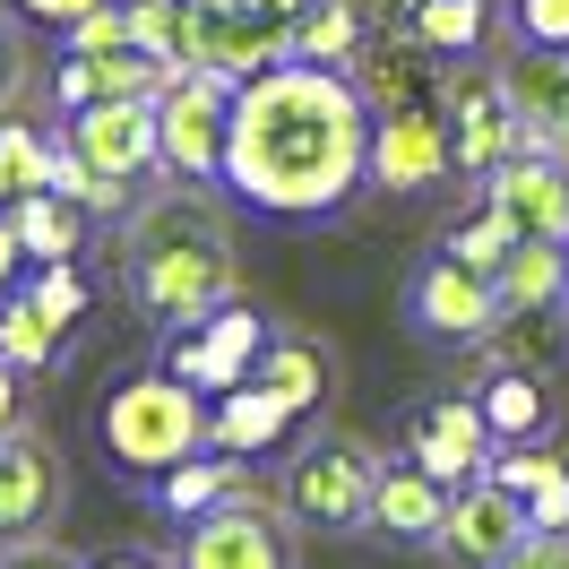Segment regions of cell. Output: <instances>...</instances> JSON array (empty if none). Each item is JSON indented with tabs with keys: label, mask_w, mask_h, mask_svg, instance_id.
<instances>
[{
	"label": "cell",
	"mask_w": 569,
	"mask_h": 569,
	"mask_svg": "<svg viewBox=\"0 0 569 569\" xmlns=\"http://www.w3.org/2000/svg\"><path fill=\"white\" fill-rule=\"evenodd\" d=\"M371 181V104L355 70L277 61L233 87L224 130V190L259 216H328Z\"/></svg>",
	"instance_id": "1"
},
{
	"label": "cell",
	"mask_w": 569,
	"mask_h": 569,
	"mask_svg": "<svg viewBox=\"0 0 569 569\" xmlns=\"http://www.w3.org/2000/svg\"><path fill=\"white\" fill-rule=\"evenodd\" d=\"M112 268H121L130 302L164 337L216 320L224 302H242L233 224H224L208 181H156V190H139V208H130L121 242H112Z\"/></svg>",
	"instance_id": "2"
},
{
	"label": "cell",
	"mask_w": 569,
	"mask_h": 569,
	"mask_svg": "<svg viewBox=\"0 0 569 569\" xmlns=\"http://www.w3.org/2000/svg\"><path fill=\"white\" fill-rule=\"evenodd\" d=\"M104 449H112V466H130V475H164V466L199 458V449H208V397L181 389L173 371H130V380H112Z\"/></svg>",
	"instance_id": "3"
},
{
	"label": "cell",
	"mask_w": 569,
	"mask_h": 569,
	"mask_svg": "<svg viewBox=\"0 0 569 569\" xmlns=\"http://www.w3.org/2000/svg\"><path fill=\"white\" fill-rule=\"evenodd\" d=\"M371 483H380V458L328 431V440H302L284 458L277 500H284V518H302V527L355 535V527H371Z\"/></svg>",
	"instance_id": "4"
},
{
	"label": "cell",
	"mask_w": 569,
	"mask_h": 569,
	"mask_svg": "<svg viewBox=\"0 0 569 569\" xmlns=\"http://www.w3.org/2000/svg\"><path fill=\"white\" fill-rule=\"evenodd\" d=\"M164 130V181H224V130H233V78L224 70H181L156 96Z\"/></svg>",
	"instance_id": "5"
},
{
	"label": "cell",
	"mask_w": 569,
	"mask_h": 569,
	"mask_svg": "<svg viewBox=\"0 0 569 569\" xmlns=\"http://www.w3.org/2000/svg\"><path fill=\"white\" fill-rule=\"evenodd\" d=\"M173 569H302V561H293L284 509H268V492H250V500H224L208 518H190Z\"/></svg>",
	"instance_id": "6"
},
{
	"label": "cell",
	"mask_w": 569,
	"mask_h": 569,
	"mask_svg": "<svg viewBox=\"0 0 569 569\" xmlns=\"http://www.w3.org/2000/svg\"><path fill=\"white\" fill-rule=\"evenodd\" d=\"M527 535H535L527 500H518L492 466H483L475 483H458V492H449V518H440V535H431V543H440V561H449V569H500L518 543H527Z\"/></svg>",
	"instance_id": "7"
},
{
	"label": "cell",
	"mask_w": 569,
	"mask_h": 569,
	"mask_svg": "<svg viewBox=\"0 0 569 569\" xmlns=\"http://www.w3.org/2000/svg\"><path fill=\"white\" fill-rule=\"evenodd\" d=\"M61 147L70 156H87L96 173L112 181H156L164 173V130H156V96H112V104H87L61 121Z\"/></svg>",
	"instance_id": "8"
},
{
	"label": "cell",
	"mask_w": 569,
	"mask_h": 569,
	"mask_svg": "<svg viewBox=\"0 0 569 569\" xmlns=\"http://www.w3.org/2000/svg\"><path fill=\"white\" fill-rule=\"evenodd\" d=\"M259 355H268V328H259L250 302H224L216 320L173 328V337H164V371H173L181 389H199V397L242 389L250 371H259Z\"/></svg>",
	"instance_id": "9"
},
{
	"label": "cell",
	"mask_w": 569,
	"mask_h": 569,
	"mask_svg": "<svg viewBox=\"0 0 569 569\" xmlns=\"http://www.w3.org/2000/svg\"><path fill=\"white\" fill-rule=\"evenodd\" d=\"M61 449L43 440L36 423L0 431V543L18 552V543H43V527L61 518Z\"/></svg>",
	"instance_id": "10"
},
{
	"label": "cell",
	"mask_w": 569,
	"mask_h": 569,
	"mask_svg": "<svg viewBox=\"0 0 569 569\" xmlns=\"http://www.w3.org/2000/svg\"><path fill=\"white\" fill-rule=\"evenodd\" d=\"M449 156H458V173H475V181H492L509 156H527V130H518V104H509L500 70L449 78Z\"/></svg>",
	"instance_id": "11"
},
{
	"label": "cell",
	"mask_w": 569,
	"mask_h": 569,
	"mask_svg": "<svg viewBox=\"0 0 569 569\" xmlns=\"http://www.w3.org/2000/svg\"><path fill=\"white\" fill-rule=\"evenodd\" d=\"M458 173V156H449V121L431 104H406V112H380L371 121V181L397 190V199H423L440 181Z\"/></svg>",
	"instance_id": "12"
},
{
	"label": "cell",
	"mask_w": 569,
	"mask_h": 569,
	"mask_svg": "<svg viewBox=\"0 0 569 569\" xmlns=\"http://www.w3.org/2000/svg\"><path fill=\"white\" fill-rule=\"evenodd\" d=\"M483 208L518 233V242H569V164L561 156H509L483 181Z\"/></svg>",
	"instance_id": "13"
},
{
	"label": "cell",
	"mask_w": 569,
	"mask_h": 569,
	"mask_svg": "<svg viewBox=\"0 0 569 569\" xmlns=\"http://www.w3.org/2000/svg\"><path fill=\"white\" fill-rule=\"evenodd\" d=\"M500 87H509V104H518V130H527V156H561L569 164V52H500L492 61Z\"/></svg>",
	"instance_id": "14"
},
{
	"label": "cell",
	"mask_w": 569,
	"mask_h": 569,
	"mask_svg": "<svg viewBox=\"0 0 569 569\" xmlns=\"http://www.w3.org/2000/svg\"><path fill=\"white\" fill-rule=\"evenodd\" d=\"M406 458L423 466L431 483H449V492L475 483V475L492 466V423H483V406H475V397H440L423 423L406 431Z\"/></svg>",
	"instance_id": "15"
},
{
	"label": "cell",
	"mask_w": 569,
	"mask_h": 569,
	"mask_svg": "<svg viewBox=\"0 0 569 569\" xmlns=\"http://www.w3.org/2000/svg\"><path fill=\"white\" fill-rule=\"evenodd\" d=\"M500 311H509V302H500V284H492V277H475V268H458L449 250H440V259H431L423 277H415V320H423L431 337L483 346Z\"/></svg>",
	"instance_id": "16"
},
{
	"label": "cell",
	"mask_w": 569,
	"mask_h": 569,
	"mask_svg": "<svg viewBox=\"0 0 569 569\" xmlns=\"http://www.w3.org/2000/svg\"><path fill=\"white\" fill-rule=\"evenodd\" d=\"M173 70L156 61V52H61V78H52V96L61 112H87V104H112V96H164Z\"/></svg>",
	"instance_id": "17"
},
{
	"label": "cell",
	"mask_w": 569,
	"mask_h": 569,
	"mask_svg": "<svg viewBox=\"0 0 569 569\" xmlns=\"http://www.w3.org/2000/svg\"><path fill=\"white\" fill-rule=\"evenodd\" d=\"M199 9H208V70H224L233 87L277 70V61H293V36L268 27L259 9H242V0H199Z\"/></svg>",
	"instance_id": "18"
},
{
	"label": "cell",
	"mask_w": 569,
	"mask_h": 569,
	"mask_svg": "<svg viewBox=\"0 0 569 569\" xmlns=\"http://www.w3.org/2000/svg\"><path fill=\"white\" fill-rule=\"evenodd\" d=\"M449 518V483H431L415 458H380V483H371V527L406 535V543H431Z\"/></svg>",
	"instance_id": "19"
},
{
	"label": "cell",
	"mask_w": 569,
	"mask_h": 569,
	"mask_svg": "<svg viewBox=\"0 0 569 569\" xmlns=\"http://www.w3.org/2000/svg\"><path fill=\"white\" fill-rule=\"evenodd\" d=\"M259 483H250V458H224V449H199V458H181L156 475V509H173L181 527L190 518H208V509H224V500H250Z\"/></svg>",
	"instance_id": "20"
},
{
	"label": "cell",
	"mask_w": 569,
	"mask_h": 569,
	"mask_svg": "<svg viewBox=\"0 0 569 569\" xmlns=\"http://www.w3.org/2000/svg\"><path fill=\"white\" fill-rule=\"evenodd\" d=\"M130 9V36L139 52H156L164 70H208V9L199 0H121Z\"/></svg>",
	"instance_id": "21"
},
{
	"label": "cell",
	"mask_w": 569,
	"mask_h": 569,
	"mask_svg": "<svg viewBox=\"0 0 569 569\" xmlns=\"http://www.w3.org/2000/svg\"><path fill=\"white\" fill-rule=\"evenodd\" d=\"M483 423H492V449H543V431H552V397L535 371H483Z\"/></svg>",
	"instance_id": "22"
},
{
	"label": "cell",
	"mask_w": 569,
	"mask_h": 569,
	"mask_svg": "<svg viewBox=\"0 0 569 569\" xmlns=\"http://www.w3.org/2000/svg\"><path fill=\"white\" fill-rule=\"evenodd\" d=\"M284 423H293V415H284V406L259 389V380L208 397V449H224V458H259V449H277Z\"/></svg>",
	"instance_id": "23"
},
{
	"label": "cell",
	"mask_w": 569,
	"mask_h": 569,
	"mask_svg": "<svg viewBox=\"0 0 569 569\" xmlns=\"http://www.w3.org/2000/svg\"><path fill=\"white\" fill-rule=\"evenodd\" d=\"M250 380L277 397L284 415H311V406L337 389V362H328L311 337H268V355H259V371H250Z\"/></svg>",
	"instance_id": "24"
},
{
	"label": "cell",
	"mask_w": 569,
	"mask_h": 569,
	"mask_svg": "<svg viewBox=\"0 0 569 569\" xmlns=\"http://www.w3.org/2000/svg\"><path fill=\"white\" fill-rule=\"evenodd\" d=\"M492 475L527 500L535 535H569V466L552 449H492Z\"/></svg>",
	"instance_id": "25"
},
{
	"label": "cell",
	"mask_w": 569,
	"mask_h": 569,
	"mask_svg": "<svg viewBox=\"0 0 569 569\" xmlns=\"http://www.w3.org/2000/svg\"><path fill=\"white\" fill-rule=\"evenodd\" d=\"M0 216L18 224V242H27V259H36V268H52V259H78V250H87V224H96V216L70 208L61 190H27V199H9Z\"/></svg>",
	"instance_id": "26"
},
{
	"label": "cell",
	"mask_w": 569,
	"mask_h": 569,
	"mask_svg": "<svg viewBox=\"0 0 569 569\" xmlns=\"http://www.w3.org/2000/svg\"><path fill=\"white\" fill-rule=\"evenodd\" d=\"M569 346V302H535V311H500L483 337V371H527L535 355Z\"/></svg>",
	"instance_id": "27"
},
{
	"label": "cell",
	"mask_w": 569,
	"mask_h": 569,
	"mask_svg": "<svg viewBox=\"0 0 569 569\" xmlns=\"http://www.w3.org/2000/svg\"><path fill=\"white\" fill-rule=\"evenodd\" d=\"M406 43L415 52H483L492 43V0H415L406 9Z\"/></svg>",
	"instance_id": "28"
},
{
	"label": "cell",
	"mask_w": 569,
	"mask_h": 569,
	"mask_svg": "<svg viewBox=\"0 0 569 569\" xmlns=\"http://www.w3.org/2000/svg\"><path fill=\"white\" fill-rule=\"evenodd\" d=\"M362 43H371V18H362V0H320V9L293 27V61H311V70H355Z\"/></svg>",
	"instance_id": "29"
},
{
	"label": "cell",
	"mask_w": 569,
	"mask_h": 569,
	"mask_svg": "<svg viewBox=\"0 0 569 569\" xmlns=\"http://www.w3.org/2000/svg\"><path fill=\"white\" fill-rule=\"evenodd\" d=\"M500 302L509 311H535V302H569V250L561 242H509L500 259Z\"/></svg>",
	"instance_id": "30"
},
{
	"label": "cell",
	"mask_w": 569,
	"mask_h": 569,
	"mask_svg": "<svg viewBox=\"0 0 569 569\" xmlns=\"http://www.w3.org/2000/svg\"><path fill=\"white\" fill-rule=\"evenodd\" d=\"M27 190H52V139L36 121H0V199H27Z\"/></svg>",
	"instance_id": "31"
},
{
	"label": "cell",
	"mask_w": 569,
	"mask_h": 569,
	"mask_svg": "<svg viewBox=\"0 0 569 569\" xmlns=\"http://www.w3.org/2000/svg\"><path fill=\"white\" fill-rule=\"evenodd\" d=\"M52 355H61V328L36 311V293H0V362H18V371H43Z\"/></svg>",
	"instance_id": "32"
},
{
	"label": "cell",
	"mask_w": 569,
	"mask_h": 569,
	"mask_svg": "<svg viewBox=\"0 0 569 569\" xmlns=\"http://www.w3.org/2000/svg\"><path fill=\"white\" fill-rule=\"evenodd\" d=\"M362 104L371 112H406L415 104V61H406V52H397V43H362Z\"/></svg>",
	"instance_id": "33"
},
{
	"label": "cell",
	"mask_w": 569,
	"mask_h": 569,
	"mask_svg": "<svg viewBox=\"0 0 569 569\" xmlns=\"http://www.w3.org/2000/svg\"><path fill=\"white\" fill-rule=\"evenodd\" d=\"M27 293H36V311L61 328V337H70V328L87 320V302H96V284L78 277V259H52V268H36V284H27Z\"/></svg>",
	"instance_id": "34"
},
{
	"label": "cell",
	"mask_w": 569,
	"mask_h": 569,
	"mask_svg": "<svg viewBox=\"0 0 569 569\" xmlns=\"http://www.w3.org/2000/svg\"><path fill=\"white\" fill-rule=\"evenodd\" d=\"M509 242H518V233H509V224H500V216L483 208V216H466V224H458V233H449L440 250H449L458 268H475V277H500V259H509Z\"/></svg>",
	"instance_id": "35"
},
{
	"label": "cell",
	"mask_w": 569,
	"mask_h": 569,
	"mask_svg": "<svg viewBox=\"0 0 569 569\" xmlns=\"http://www.w3.org/2000/svg\"><path fill=\"white\" fill-rule=\"evenodd\" d=\"M509 27L535 52H569V0H509Z\"/></svg>",
	"instance_id": "36"
},
{
	"label": "cell",
	"mask_w": 569,
	"mask_h": 569,
	"mask_svg": "<svg viewBox=\"0 0 569 569\" xmlns=\"http://www.w3.org/2000/svg\"><path fill=\"white\" fill-rule=\"evenodd\" d=\"M130 9H121V0H104V9H87V18H78L70 27V52H130Z\"/></svg>",
	"instance_id": "37"
},
{
	"label": "cell",
	"mask_w": 569,
	"mask_h": 569,
	"mask_svg": "<svg viewBox=\"0 0 569 569\" xmlns=\"http://www.w3.org/2000/svg\"><path fill=\"white\" fill-rule=\"evenodd\" d=\"M18 96H27V36H18V18L0 9V121L18 112Z\"/></svg>",
	"instance_id": "38"
},
{
	"label": "cell",
	"mask_w": 569,
	"mask_h": 569,
	"mask_svg": "<svg viewBox=\"0 0 569 569\" xmlns=\"http://www.w3.org/2000/svg\"><path fill=\"white\" fill-rule=\"evenodd\" d=\"M500 569H569V535H527Z\"/></svg>",
	"instance_id": "39"
},
{
	"label": "cell",
	"mask_w": 569,
	"mask_h": 569,
	"mask_svg": "<svg viewBox=\"0 0 569 569\" xmlns=\"http://www.w3.org/2000/svg\"><path fill=\"white\" fill-rule=\"evenodd\" d=\"M87 9H104V0H18V18H43V27H61V36H70Z\"/></svg>",
	"instance_id": "40"
},
{
	"label": "cell",
	"mask_w": 569,
	"mask_h": 569,
	"mask_svg": "<svg viewBox=\"0 0 569 569\" xmlns=\"http://www.w3.org/2000/svg\"><path fill=\"white\" fill-rule=\"evenodd\" d=\"M18 423H27V371L0 362V431H18Z\"/></svg>",
	"instance_id": "41"
},
{
	"label": "cell",
	"mask_w": 569,
	"mask_h": 569,
	"mask_svg": "<svg viewBox=\"0 0 569 569\" xmlns=\"http://www.w3.org/2000/svg\"><path fill=\"white\" fill-rule=\"evenodd\" d=\"M0 569H87V561H78V552H61V543H18Z\"/></svg>",
	"instance_id": "42"
},
{
	"label": "cell",
	"mask_w": 569,
	"mask_h": 569,
	"mask_svg": "<svg viewBox=\"0 0 569 569\" xmlns=\"http://www.w3.org/2000/svg\"><path fill=\"white\" fill-rule=\"evenodd\" d=\"M242 9H259L268 27H284V36H293V27H302V18L320 9V0H242Z\"/></svg>",
	"instance_id": "43"
},
{
	"label": "cell",
	"mask_w": 569,
	"mask_h": 569,
	"mask_svg": "<svg viewBox=\"0 0 569 569\" xmlns=\"http://www.w3.org/2000/svg\"><path fill=\"white\" fill-rule=\"evenodd\" d=\"M18 259H27V242H18V224L0 216V293H9V277H18Z\"/></svg>",
	"instance_id": "44"
},
{
	"label": "cell",
	"mask_w": 569,
	"mask_h": 569,
	"mask_svg": "<svg viewBox=\"0 0 569 569\" xmlns=\"http://www.w3.org/2000/svg\"><path fill=\"white\" fill-rule=\"evenodd\" d=\"M87 569H173V561H156V552H121V561H87Z\"/></svg>",
	"instance_id": "45"
},
{
	"label": "cell",
	"mask_w": 569,
	"mask_h": 569,
	"mask_svg": "<svg viewBox=\"0 0 569 569\" xmlns=\"http://www.w3.org/2000/svg\"><path fill=\"white\" fill-rule=\"evenodd\" d=\"M0 208H9V199H0Z\"/></svg>",
	"instance_id": "46"
},
{
	"label": "cell",
	"mask_w": 569,
	"mask_h": 569,
	"mask_svg": "<svg viewBox=\"0 0 569 569\" xmlns=\"http://www.w3.org/2000/svg\"><path fill=\"white\" fill-rule=\"evenodd\" d=\"M406 9H415V0H406Z\"/></svg>",
	"instance_id": "47"
},
{
	"label": "cell",
	"mask_w": 569,
	"mask_h": 569,
	"mask_svg": "<svg viewBox=\"0 0 569 569\" xmlns=\"http://www.w3.org/2000/svg\"><path fill=\"white\" fill-rule=\"evenodd\" d=\"M561 250H569V242H561Z\"/></svg>",
	"instance_id": "48"
}]
</instances>
